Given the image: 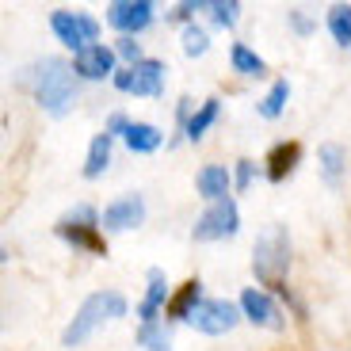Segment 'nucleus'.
Instances as JSON below:
<instances>
[{
  "label": "nucleus",
  "mask_w": 351,
  "mask_h": 351,
  "mask_svg": "<svg viewBox=\"0 0 351 351\" xmlns=\"http://www.w3.org/2000/svg\"><path fill=\"white\" fill-rule=\"evenodd\" d=\"M317 160H321V172H325V180L328 184H340V176H343V168H348V149L343 145H336V141H325L321 149H317Z\"/></svg>",
  "instance_id": "nucleus-17"
},
{
  "label": "nucleus",
  "mask_w": 351,
  "mask_h": 351,
  "mask_svg": "<svg viewBox=\"0 0 351 351\" xmlns=\"http://www.w3.org/2000/svg\"><path fill=\"white\" fill-rule=\"evenodd\" d=\"M206 50H210L206 31H202V27H195V23H187L184 27V53H187V58H202Z\"/></svg>",
  "instance_id": "nucleus-25"
},
{
  "label": "nucleus",
  "mask_w": 351,
  "mask_h": 351,
  "mask_svg": "<svg viewBox=\"0 0 351 351\" xmlns=\"http://www.w3.org/2000/svg\"><path fill=\"white\" fill-rule=\"evenodd\" d=\"M229 184H233V180H229V172H226L221 165H206L199 176H195V187H199V195H202V199H210V202H221V199H226Z\"/></svg>",
  "instance_id": "nucleus-15"
},
{
  "label": "nucleus",
  "mask_w": 351,
  "mask_h": 351,
  "mask_svg": "<svg viewBox=\"0 0 351 351\" xmlns=\"http://www.w3.org/2000/svg\"><path fill=\"white\" fill-rule=\"evenodd\" d=\"M107 160H111V134H96L92 138V145H88V157H84V176L88 180H96V176H104Z\"/></svg>",
  "instance_id": "nucleus-19"
},
{
  "label": "nucleus",
  "mask_w": 351,
  "mask_h": 351,
  "mask_svg": "<svg viewBox=\"0 0 351 351\" xmlns=\"http://www.w3.org/2000/svg\"><path fill=\"white\" fill-rule=\"evenodd\" d=\"M241 309H245V317L260 328H271V332H282V328H287V317H282V309L271 302V294H263V290H256V287H248L245 294H241Z\"/></svg>",
  "instance_id": "nucleus-9"
},
{
  "label": "nucleus",
  "mask_w": 351,
  "mask_h": 351,
  "mask_svg": "<svg viewBox=\"0 0 351 351\" xmlns=\"http://www.w3.org/2000/svg\"><path fill=\"white\" fill-rule=\"evenodd\" d=\"M237 229H241L237 202H233V199H221V202H214V206L202 214L199 221H195L191 237H195V241H221V237H233Z\"/></svg>",
  "instance_id": "nucleus-7"
},
{
  "label": "nucleus",
  "mask_w": 351,
  "mask_h": 351,
  "mask_svg": "<svg viewBox=\"0 0 351 351\" xmlns=\"http://www.w3.org/2000/svg\"><path fill=\"white\" fill-rule=\"evenodd\" d=\"M35 96L50 114H65L73 104V73L62 58H46L35 69Z\"/></svg>",
  "instance_id": "nucleus-3"
},
{
  "label": "nucleus",
  "mask_w": 351,
  "mask_h": 351,
  "mask_svg": "<svg viewBox=\"0 0 351 351\" xmlns=\"http://www.w3.org/2000/svg\"><path fill=\"white\" fill-rule=\"evenodd\" d=\"M298 160H302L298 141H279V145L267 153V180H271V184H282V180L298 168Z\"/></svg>",
  "instance_id": "nucleus-13"
},
{
  "label": "nucleus",
  "mask_w": 351,
  "mask_h": 351,
  "mask_svg": "<svg viewBox=\"0 0 351 351\" xmlns=\"http://www.w3.org/2000/svg\"><path fill=\"white\" fill-rule=\"evenodd\" d=\"M165 62H153V58H145V62L138 65H126L123 73H114V88L119 92H134V96H160L165 92Z\"/></svg>",
  "instance_id": "nucleus-4"
},
{
  "label": "nucleus",
  "mask_w": 351,
  "mask_h": 351,
  "mask_svg": "<svg viewBox=\"0 0 351 351\" xmlns=\"http://www.w3.org/2000/svg\"><path fill=\"white\" fill-rule=\"evenodd\" d=\"M165 294H168V279L160 267H149V290H145V302L138 306V317L149 325L153 317H157V309L165 306Z\"/></svg>",
  "instance_id": "nucleus-16"
},
{
  "label": "nucleus",
  "mask_w": 351,
  "mask_h": 351,
  "mask_svg": "<svg viewBox=\"0 0 351 351\" xmlns=\"http://www.w3.org/2000/svg\"><path fill=\"white\" fill-rule=\"evenodd\" d=\"M73 69L80 73L84 80H104L107 73H114V53L107 46H84V50L73 58Z\"/></svg>",
  "instance_id": "nucleus-12"
},
{
  "label": "nucleus",
  "mask_w": 351,
  "mask_h": 351,
  "mask_svg": "<svg viewBox=\"0 0 351 351\" xmlns=\"http://www.w3.org/2000/svg\"><path fill=\"white\" fill-rule=\"evenodd\" d=\"M206 8L214 12V19H218L221 27H233V23H237L241 4H237V0H214V4H206Z\"/></svg>",
  "instance_id": "nucleus-26"
},
{
  "label": "nucleus",
  "mask_w": 351,
  "mask_h": 351,
  "mask_svg": "<svg viewBox=\"0 0 351 351\" xmlns=\"http://www.w3.org/2000/svg\"><path fill=\"white\" fill-rule=\"evenodd\" d=\"M328 31L340 46H351V4H332L328 8Z\"/></svg>",
  "instance_id": "nucleus-22"
},
{
  "label": "nucleus",
  "mask_w": 351,
  "mask_h": 351,
  "mask_svg": "<svg viewBox=\"0 0 351 351\" xmlns=\"http://www.w3.org/2000/svg\"><path fill=\"white\" fill-rule=\"evenodd\" d=\"M199 306H202V282L199 279H187L184 287L168 298L165 309H168V317H172V321H191V313Z\"/></svg>",
  "instance_id": "nucleus-14"
},
{
  "label": "nucleus",
  "mask_w": 351,
  "mask_h": 351,
  "mask_svg": "<svg viewBox=\"0 0 351 351\" xmlns=\"http://www.w3.org/2000/svg\"><path fill=\"white\" fill-rule=\"evenodd\" d=\"M50 27H53V35L62 38L65 46H73V50H84V46H96L99 38V23L92 16H84V12H53L50 16Z\"/></svg>",
  "instance_id": "nucleus-6"
},
{
  "label": "nucleus",
  "mask_w": 351,
  "mask_h": 351,
  "mask_svg": "<svg viewBox=\"0 0 351 351\" xmlns=\"http://www.w3.org/2000/svg\"><path fill=\"white\" fill-rule=\"evenodd\" d=\"M123 138H126V145H130L134 153H157L160 141H165V134H160L153 123H130V130H126Z\"/></svg>",
  "instance_id": "nucleus-18"
},
{
  "label": "nucleus",
  "mask_w": 351,
  "mask_h": 351,
  "mask_svg": "<svg viewBox=\"0 0 351 351\" xmlns=\"http://www.w3.org/2000/svg\"><path fill=\"white\" fill-rule=\"evenodd\" d=\"M141 218H145V202H141V195H123V199H114L111 206L104 210L99 226L111 229V233H126V229L141 226Z\"/></svg>",
  "instance_id": "nucleus-11"
},
{
  "label": "nucleus",
  "mask_w": 351,
  "mask_h": 351,
  "mask_svg": "<svg viewBox=\"0 0 351 351\" xmlns=\"http://www.w3.org/2000/svg\"><path fill=\"white\" fill-rule=\"evenodd\" d=\"M252 172H256L252 160H237V180H233V184H237V191H245V187L252 184Z\"/></svg>",
  "instance_id": "nucleus-28"
},
{
  "label": "nucleus",
  "mask_w": 351,
  "mask_h": 351,
  "mask_svg": "<svg viewBox=\"0 0 351 351\" xmlns=\"http://www.w3.org/2000/svg\"><path fill=\"white\" fill-rule=\"evenodd\" d=\"M130 130V123H126L123 114H111V123H107V134H126Z\"/></svg>",
  "instance_id": "nucleus-30"
},
{
  "label": "nucleus",
  "mask_w": 351,
  "mask_h": 351,
  "mask_svg": "<svg viewBox=\"0 0 351 351\" xmlns=\"http://www.w3.org/2000/svg\"><path fill=\"white\" fill-rule=\"evenodd\" d=\"M287 99H290V84H287V80H275L271 92L260 99V114H263V119H279L282 107H287Z\"/></svg>",
  "instance_id": "nucleus-24"
},
{
  "label": "nucleus",
  "mask_w": 351,
  "mask_h": 351,
  "mask_svg": "<svg viewBox=\"0 0 351 351\" xmlns=\"http://www.w3.org/2000/svg\"><path fill=\"white\" fill-rule=\"evenodd\" d=\"M119 53H123V58H126V62H130V65L145 62V58H141V46L134 43V38H119Z\"/></svg>",
  "instance_id": "nucleus-27"
},
{
  "label": "nucleus",
  "mask_w": 351,
  "mask_h": 351,
  "mask_svg": "<svg viewBox=\"0 0 351 351\" xmlns=\"http://www.w3.org/2000/svg\"><path fill=\"white\" fill-rule=\"evenodd\" d=\"M229 62H233V69H237L241 77H263V73H267L263 58H256V53L248 50L245 43H237L233 50H229Z\"/></svg>",
  "instance_id": "nucleus-20"
},
{
  "label": "nucleus",
  "mask_w": 351,
  "mask_h": 351,
  "mask_svg": "<svg viewBox=\"0 0 351 351\" xmlns=\"http://www.w3.org/2000/svg\"><path fill=\"white\" fill-rule=\"evenodd\" d=\"M290 23H294V31H298V35H309V31H313V23H309L306 8H294V12H290Z\"/></svg>",
  "instance_id": "nucleus-29"
},
{
  "label": "nucleus",
  "mask_w": 351,
  "mask_h": 351,
  "mask_svg": "<svg viewBox=\"0 0 351 351\" xmlns=\"http://www.w3.org/2000/svg\"><path fill=\"white\" fill-rule=\"evenodd\" d=\"M138 343L145 351H172V332L165 325H157V321H149V325H141Z\"/></svg>",
  "instance_id": "nucleus-23"
},
{
  "label": "nucleus",
  "mask_w": 351,
  "mask_h": 351,
  "mask_svg": "<svg viewBox=\"0 0 351 351\" xmlns=\"http://www.w3.org/2000/svg\"><path fill=\"white\" fill-rule=\"evenodd\" d=\"M114 317H126V298L123 294H114V290H107V294H92V298H84V306L77 309L73 325L62 332V343L65 348H77V343H84L88 336L104 325V321H114Z\"/></svg>",
  "instance_id": "nucleus-2"
},
{
  "label": "nucleus",
  "mask_w": 351,
  "mask_h": 351,
  "mask_svg": "<svg viewBox=\"0 0 351 351\" xmlns=\"http://www.w3.org/2000/svg\"><path fill=\"white\" fill-rule=\"evenodd\" d=\"M218 111H221V104H218V99H206V104H202L199 111L191 114V123H187V130H184V134H187L191 141H199L202 134H206L214 123H218Z\"/></svg>",
  "instance_id": "nucleus-21"
},
{
  "label": "nucleus",
  "mask_w": 351,
  "mask_h": 351,
  "mask_svg": "<svg viewBox=\"0 0 351 351\" xmlns=\"http://www.w3.org/2000/svg\"><path fill=\"white\" fill-rule=\"evenodd\" d=\"M252 271L260 287L287 294V271H290V237L282 226H263V233L252 245Z\"/></svg>",
  "instance_id": "nucleus-1"
},
{
  "label": "nucleus",
  "mask_w": 351,
  "mask_h": 351,
  "mask_svg": "<svg viewBox=\"0 0 351 351\" xmlns=\"http://www.w3.org/2000/svg\"><path fill=\"white\" fill-rule=\"evenodd\" d=\"M237 321H241L237 306H233V302H226V298H206V302H202V306L191 313V325L199 328V332H206V336L229 332Z\"/></svg>",
  "instance_id": "nucleus-8"
},
{
  "label": "nucleus",
  "mask_w": 351,
  "mask_h": 351,
  "mask_svg": "<svg viewBox=\"0 0 351 351\" xmlns=\"http://www.w3.org/2000/svg\"><path fill=\"white\" fill-rule=\"evenodd\" d=\"M107 23L126 31V38H130L134 31H145L153 23V4L149 0H114L107 8Z\"/></svg>",
  "instance_id": "nucleus-10"
},
{
  "label": "nucleus",
  "mask_w": 351,
  "mask_h": 351,
  "mask_svg": "<svg viewBox=\"0 0 351 351\" xmlns=\"http://www.w3.org/2000/svg\"><path fill=\"white\" fill-rule=\"evenodd\" d=\"M58 237H65L69 245L88 248V252H96V256H107V241L96 233V214L88 210V206H77L73 214H65L58 221Z\"/></svg>",
  "instance_id": "nucleus-5"
}]
</instances>
